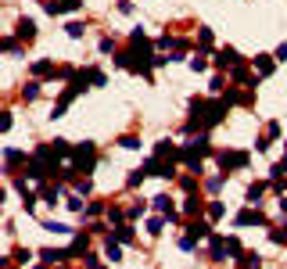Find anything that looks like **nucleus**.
Listing matches in <instances>:
<instances>
[{
    "label": "nucleus",
    "instance_id": "nucleus-1",
    "mask_svg": "<svg viewBox=\"0 0 287 269\" xmlns=\"http://www.w3.org/2000/svg\"><path fill=\"white\" fill-rule=\"evenodd\" d=\"M226 101H201V97H194L190 101V115L194 119L187 122V133H204V129H212V126H219L223 122V115H226Z\"/></svg>",
    "mask_w": 287,
    "mask_h": 269
},
{
    "label": "nucleus",
    "instance_id": "nucleus-2",
    "mask_svg": "<svg viewBox=\"0 0 287 269\" xmlns=\"http://www.w3.org/2000/svg\"><path fill=\"white\" fill-rule=\"evenodd\" d=\"M209 151H212V147H209V137H204V133H201V137H197L194 144H187V147H180V162H187V165H190L194 172H201V158H204V155H209Z\"/></svg>",
    "mask_w": 287,
    "mask_h": 269
},
{
    "label": "nucleus",
    "instance_id": "nucleus-3",
    "mask_svg": "<svg viewBox=\"0 0 287 269\" xmlns=\"http://www.w3.org/2000/svg\"><path fill=\"white\" fill-rule=\"evenodd\" d=\"M97 165V147L87 140L83 147H72V172H94Z\"/></svg>",
    "mask_w": 287,
    "mask_h": 269
},
{
    "label": "nucleus",
    "instance_id": "nucleus-4",
    "mask_svg": "<svg viewBox=\"0 0 287 269\" xmlns=\"http://www.w3.org/2000/svg\"><path fill=\"white\" fill-rule=\"evenodd\" d=\"M248 162H252L248 151H219V169H223V176L226 172H237V169H248Z\"/></svg>",
    "mask_w": 287,
    "mask_h": 269
},
{
    "label": "nucleus",
    "instance_id": "nucleus-5",
    "mask_svg": "<svg viewBox=\"0 0 287 269\" xmlns=\"http://www.w3.org/2000/svg\"><path fill=\"white\" fill-rule=\"evenodd\" d=\"M144 172H147V176H161V180H173V176H176V165H173V158L161 162V158L154 155V158L144 162Z\"/></svg>",
    "mask_w": 287,
    "mask_h": 269
},
{
    "label": "nucleus",
    "instance_id": "nucleus-6",
    "mask_svg": "<svg viewBox=\"0 0 287 269\" xmlns=\"http://www.w3.org/2000/svg\"><path fill=\"white\" fill-rule=\"evenodd\" d=\"M187 230H190V234L180 241V248H183V251H194V244H197L201 237H212V226H209V222H190Z\"/></svg>",
    "mask_w": 287,
    "mask_h": 269
},
{
    "label": "nucleus",
    "instance_id": "nucleus-7",
    "mask_svg": "<svg viewBox=\"0 0 287 269\" xmlns=\"http://www.w3.org/2000/svg\"><path fill=\"white\" fill-rule=\"evenodd\" d=\"M47 15H65V11H79L83 8V0H47Z\"/></svg>",
    "mask_w": 287,
    "mask_h": 269
},
{
    "label": "nucleus",
    "instance_id": "nucleus-8",
    "mask_svg": "<svg viewBox=\"0 0 287 269\" xmlns=\"http://www.w3.org/2000/svg\"><path fill=\"white\" fill-rule=\"evenodd\" d=\"M233 222H237V226H266V215H262V212H259V205H255V208H244Z\"/></svg>",
    "mask_w": 287,
    "mask_h": 269
},
{
    "label": "nucleus",
    "instance_id": "nucleus-9",
    "mask_svg": "<svg viewBox=\"0 0 287 269\" xmlns=\"http://www.w3.org/2000/svg\"><path fill=\"white\" fill-rule=\"evenodd\" d=\"M216 65H219V68H223V65L237 68V65H240V54H237L233 47H219V51H216Z\"/></svg>",
    "mask_w": 287,
    "mask_h": 269
},
{
    "label": "nucleus",
    "instance_id": "nucleus-10",
    "mask_svg": "<svg viewBox=\"0 0 287 269\" xmlns=\"http://www.w3.org/2000/svg\"><path fill=\"white\" fill-rule=\"evenodd\" d=\"M39 258H44L47 265H54V262H65V258H72V251H68V248H44V251H39Z\"/></svg>",
    "mask_w": 287,
    "mask_h": 269
},
{
    "label": "nucleus",
    "instance_id": "nucleus-11",
    "mask_svg": "<svg viewBox=\"0 0 287 269\" xmlns=\"http://www.w3.org/2000/svg\"><path fill=\"white\" fill-rule=\"evenodd\" d=\"M18 40H25V43L36 40V22H32V18H22V22H18Z\"/></svg>",
    "mask_w": 287,
    "mask_h": 269
},
{
    "label": "nucleus",
    "instance_id": "nucleus-12",
    "mask_svg": "<svg viewBox=\"0 0 287 269\" xmlns=\"http://www.w3.org/2000/svg\"><path fill=\"white\" fill-rule=\"evenodd\" d=\"M262 265V258L255 255V251H244L240 258H237V269H259Z\"/></svg>",
    "mask_w": 287,
    "mask_h": 269
},
{
    "label": "nucleus",
    "instance_id": "nucleus-13",
    "mask_svg": "<svg viewBox=\"0 0 287 269\" xmlns=\"http://www.w3.org/2000/svg\"><path fill=\"white\" fill-rule=\"evenodd\" d=\"M273 61H276V54H259V58H255L259 75H269V72H273Z\"/></svg>",
    "mask_w": 287,
    "mask_h": 269
},
{
    "label": "nucleus",
    "instance_id": "nucleus-14",
    "mask_svg": "<svg viewBox=\"0 0 287 269\" xmlns=\"http://www.w3.org/2000/svg\"><path fill=\"white\" fill-rule=\"evenodd\" d=\"M262 194H266V183H252L244 198H248V205H262Z\"/></svg>",
    "mask_w": 287,
    "mask_h": 269
},
{
    "label": "nucleus",
    "instance_id": "nucleus-15",
    "mask_svg": "<svg viewBox=\"0 0 287 269\" xmlns=\"http://www.w3.org/2000/svg\"><path fill=\"white\" fill-rule=\"evenodd\" d=\"M58 198H61V187H58V183L44 187V201H47V205H58Z\"/></svg>",
    "mask_w": 287,
    "mask_h": 269
},
{
    "label": "nucleus",
    "instance_id": "nucleus-16",
    "mask_svg": "<svg viewBox=\"0 0 287 269\" xmlns=\"http://www.w3.org/2000/svg\"><path fill=\"white\" fill-rule=\"evenodd\" d=\"M115 241L118 244H130L133 241V226H115Z\"/></svg>",
    "mask_w": 287,
    "mask_h": 269
},
{
    "label": "nucleus",
    "instance_id": "nucleus-17",
    "mask_svg": "<svg viewBox=\"0 0 287 269\" xmlns=\"http://www.w3.org/2000/svg\"><path fill=\"white\" fill-rule=\"evenodd\" d=\"M65 32L72 36V40H83V32H87V25H83V22H68V25H65Z\"/></svg>",
    "mask_w": 287,
    "mask_h": 269
},
{
    "label": "nucleus",
    "instance_id": "nucleus-18",
    "mask_svg": "<svg viewBox=\"0 0 287 269\" xmlns=\"http://www.w3.org/2000/svg\"><path fill=\"white\" fill-rule=\"evenodd\" d=\"M104 255H108L111 262H118V258H122V248H118V241H111V237H108V244H104Z\"/></svg>",
    "mask_w": 287,
    "mask_h": 269
},
{
    "label": "nucleus",
    "instance_id": "nucleus-19",
    "mask_svg": "<svg viewBox=\"0 0 287 269\" xmlns=\"http://www.w3.org/2000/svg\"><path fill=\"white\" fill-rule=\"evenodd\" d=\"M32 75H36V79H39V75H54V65L51 61H36L32 65Z\"/></svg>",
    "mask_w": 287,
    "mask_h": 269
},
{
    "label": "nucleus",
    "instance_id": "nucleus-20",
    "mask_svg": "<svg viewBox=\"0 0 287 269\" xmlns=\"http://www.w3.org/2000/svg\"><path fill=\"white\" fill-rule=\"evenodd\" d=\"M22 97H25V101H36V97H39V83H36V79L25 83V86H22Z\"/></svg>",
    "mask_w": 287,
    "mask_h": 269
},
{
    "label": "nucleus",
    "instance_id": "nucleus-21",
    "mask_svg": "<svg viewBox=\"0 0 287 269\" xmlns=\"http://www.w3.org/2000/svg\"><path fill=\"white\" fill-rule=\"evenodd\" d=\"M44 230H51V234H72V230H68L65 222H58V219H47V222H44Z\"/></svg>",
    "mask_w": 287,
    "mask_h": 269
},
{
    "label": "nucleus",
    "instance_id": "nucleus-22",
    "mask_svg": "<svg viewBox=\"0 0 287 269\" xmlns=\"http://www.w3.org/2000/svg\"><path fill=\"white\" fill-rule=\"evenodd\" d=\"M151 201H154V208H158V212H166V215L173 212V201H169L166 194H158V198H151Z\"/></svg>",
    "mask_w": 287,
    "mask_h": 269
},
{
    "label": "nucleus",
    "instance_id": "nucleus-23",
    "mask_svg": "<svg viewBox=\"0 0 287 269\" xmlns=\"http://www.w3.org/2000/svg\"><path fill=\"white\" fill-rule=\"evenodd\" d=\"M233 79H237V83H248V86H255V83H252V75H248V68H244V65H237V68H233Z\"/></svg>",
    "mask_w": 287,
    "mask_h": 269
},
{
    "label": "nucleus",
    "instance_id": "nucleus-24",
    "mask_svg": "<svg viewBox=\"0 0 287 269\" xmlns=\"http://www.w3.org/2000/svg\"><path fill=\"white\" fill-rule=\"evenodd\" d=\"M197 43H201V51H209L212 47V29H201L197 32Z\"/></svg>",
    "mask_w": 287,
    "mask_h": 269
},
{
    "label": "nucleus",
    "instance_id": "nucleus-25",
    "mask_svg": "<svg viewBox=\"0 0 287 269\" xmlns=\"http://www.w3.org/2000/svg\"><path fill=\"white\" fill-rule=\"evenodd\" d=\"M183 212H187V215H194V212H201V201H197V198L190 194V198L183 201Z\"/></svg>",
    "mask_w": 287,
    "mask_h": 269
},
{
    "label": "nucleus",
    "instance_id": "nucleus-26",
    "mask_svg": "<svg viewBox=\"0 0 287 269\" xmlns=\"http://www.w3.org/2000/svg\"><path fill=\"white\" fill-rule=\"evenodd\" d=\"M226 255H237V258L244 255V251H240V241H237V237H226Z\"/></svg>",
    "mask_w": 287,
    "mask_h": 269
},
{
    "label": "nucleus",
    "instance_id": "nucleus-27",
    "mask_svg": "<svg viewBox=\"0 0 287 269\" xmlns=\"http://www.w3.org/2000/svg\"><path fill=\"white\" fill-rule=\"evenodd\" d=\"M18 158H22V151H15V147H8V151H4V162H8V169H11Z\"/></svg>",
    "mask_w": 287,
    "mask_h": 269
},
{
    "label": "nucleus",
    "instance_id": "nucleus-28",
    "mask_svg": "<svg viewBox=\"0 0 287 269\" xmlns=\"http://www.w3.org/2000/svg\"><path fill=\"white\" fill-rule=\"evenodd\" d=\"M4 51H8V54H18V51H22L15 36H4Z\"/></svg>",
    "mask_w": 287,
    "mask_h": 269
},
{
    "label": "nucleus",
    "instance_id": "nucleus-29",
    "mask_svg": "<svg viewBox=\"0 0 287 269\" xmlns=\"http://www.w3.org/2000/svg\"><path fill=\"white\" fill-rule=\"evenodd\" d=\"M190 68H194V72H204V68H209V61H204L201 54H194V58H190Z\"/></svg>",
    "mask_w": 287,
    "mask_h": 269
},
{
    "label": "nucleus",
    "instance_id": "nucleus-30",
    "mask_svg": "<svg viewBox=\"0 0 287 269\" xmlns=\"http://www.w3.org/2000/svg\"><path fill=\"white\" fill-rule=\"evenodd\" d=\"M108 219H111V222H122V219H126V212H122L118 205H111V208H108Z\"/></svg>",
    "mask_w": 287,
    "mask_h": 269
},
{
    "label": "nucleus",
    "instance_id": "nucleus-31",
    "mask_svg": "<svg viewBox=\"0 0 287 269\" xmlns=\"http://www.w3.org/2000/svg\"><path fill=\"white\" fill-rule=\"evenodd\" d=\"M144 176H147V172H144V169H137V172H130V180H126V183H130V187H140V183H144Z\"/></svg>",
    "mask_w": 287,
    "mask_h": 269
},
{
    "label": "nucleus",
    "instance_id": "nucleus-32",
    "mask_svg": "<svg viewBox=\"0 0 287 269\" xmlns=\"http://www.w3.org/2000/svg\"><path fill=\"white\" fill-rule=\"evenodd\" d=\"M161 226H166V219H151V222H147V234L158 237V234H161Z\"/></svg>",
    "mask_w": 287,
    "mask_h": 269
},
{
    "label": "nucleus",
    "instance_id": "nucleus-33",
    "mask_svg": "<svg viewBox=\"0 0 287 269\" xmlns=\"http://www.w3.org/2000/svg\"><path fill=\"white\" fill-rule=\"evenodd\" d=\"M68 251H72V255H83V251H87V237H75V244H72Z\"/></svg>",
    "mask_w": 287,
    "mask_h": 269
},
{
    "label": "nucleus",
    "instance_id": "nucleus-34",
    "mask_svg": "<svg viewBox=\"0 0 287 269\" xmlns=\"http://www.w3.org/2000/svg\"><path fill=\"white\" fill-rule=\"evenodd\" d=\"M72 187H75V194H90V180H75Z\"/></svg>",
    "mask_w": 287,
    "mask_h": 269
},
{
    "label": "nucleus",
    "instance_id": "nucleus-35",
    "mask_svg": "<svg viewBox=\"0 0 287 269\" xmlns=\"http://www.w3.org/2000/svg\"><path fill=\"white\" fill-rule=\"evenodd\" d=\"M118 144H122V147H130V151H137V147H140V140H137V137H122Z\"/></svg>",
    "mask_w": 287,
    "mask_h": 269
},
{
    "label": "nucleus",
    "instance_id": "nucleus-36",
    "mask_svg": "<svg viewBox=\"0 0 287 269\" xmlns=\"http://www.w3.org/2000/svg\"><path fill=\"white\" fill-rule=\"evenodd\" d=\"M68 208H72V212H83V201H79V194H68Z\"/></svg>",
    "mask_w": 287,
    "mask_h": 269
},
{
    "label": "nucleus",
    "instance_id": "nucleus-37",
    "mask_svg": "<svg viewBox=\"0 0 287 269\" xmlns=\"http://www.w3.org/2000/svg\"><path fill=\"white\" fill-rule=\"evenodd\" d=\"M115 51V40H111V36H104V40H101V54H111Z\"/></svg>",
    "mask_w": 287,
    "mask_h": 269
},
{
    "label": "nucleus",
    "instance_id": "nucleus-38",
    "mask_svg": "<svg viewBox=\"0 0 287 269\" xmlns=\"http://www.w3.org/2000/svg\"><path fill=\"white\" fill-rule=\"evenodd\" d=\"M269 144H273V140H269V137H266V133H262V137H259V140H255V151H269Z\"/></svg>",
    "mask_w": 287,
    "mask_h": 269
},
{
    "label": "nucleus",
    "instance_id": "nucleus-39",
    "mask_svg": "<svg viewBox=\"0 0 287 269\" xmlns=\"http://www.w3.org/2000/svg\"><path fill=\"white\" fill-rule=\"evenodd\" d=\"M101 212H104L101 201H90V205H87V215H101Z\"/></svg>",
    "mask_w": 287,
    "mask_h": 269
},
{
    "label": "nucleus",
    "instance_id": "nucleus-40",
    "mask_svg": "<svg viewBox=\"0 0 287 269\" xmlns=\"http://www.w3.org/2000/svg\"><path fill=\"white\" fill-rule=\"evenodd\" d=\"M144 212H147V205H144V201H140V205H133V208H130V219H140V215H144Z\"/></svg>",
    "mask_w": 287,
    "mask_h": 269
},
{
    "label": "nucleus",
    "instance_id": "nucleus-41",
    "mask_svg": "<svg viewBox=\"0 0 287 269\" xmlns=\"http://www.w3.org/2000/svg\"><path fill=\"white\" fill-rule=\"evenodd\" d=\"M219 215H223V205L212 201V205H209V219H219Z\"/></svg>",
    "mask_w": 287,
    "mask_h": 269
},
{
    "label": "nucleus",
    "instance_id": "nucleus-42",
    "mask_svg": "<svg viewBox=\"0 0 287 269\" xmlns=\"http://www.w3.org/2000/svg\"><path fill=\"white\" fill-rule=\"evenodd\" d=\"M15 258H18V262H22V265H25V262H29V258H32V251H29V248H18V251H15Z\"/></svg>",
    "mask_w": 287,
    "mask_h": 269
},
{
    "label": "nucleus",
    "instance_id": "nucleus-43",
    "mask_svg": "<svg viewBox=\"0 0 287 269\" xmlns=\"http://www.w3.org/2000/svg\"><path fill=\"white\" fill-rule=\"evenodd\" d=\"M204 187H209V190H212V194H216V190L223 187V176H212V180H209V183H204Z\"/></svg>",
    "mask_w": 287,
    "mask_h": 269
},
{
    "label": "nucleus",
    "instance_id": "nucleus-44",
    "mask_svg": "<svg viewBox=\"0 0 287 269\" xmlns=\"http://www.w3.org/2000/svg\"><path fill=\"white\" fill-rule=\"evenodd\" d=\"M266 137H269V140H276V137H280V126H276V122H269V126H266Z\"/></svg>",
    "mask_w": 287,
    "mask_h": 269
},
{
    "label": "nucleus",
    "instance_id": "nucleus-45",
    "mask_svg": "<svg viewBox=\"0 0 287 269\" xmlns=\"http://www.w3.org/2000/svg\"><path fill=\"white\" fill-rule=\"evenodd\" d=\"M180 187H183V190H194V187H197V180H194V176H183V180H180Z\"/></svg>",
    "mask_w": 287,
    "mask_h": 269
},
{
    "label": "nucleus",
    "instance_id": "nucleus-46",
    "mask_svg": "<svg viewBox=\"0 0 287 269\" xmlns=\"http://www.w3.org/2000/svg\"><path fill=\"white\" fill-rule=\"evenodd\" d=\"M276 61H287V43H280V47H276Z\"/></svg>",
    "mask_w": 287,
    "mask_h": 269
},
{
    "label": "nucleus",
    "instance_id": "nucleus-47",
    "mask_svg": "<svg viewBox=\"0 0 287 269\" xmlns=\"http://www.w3.org/2000/svg\"><path fill=\"white\" fill-rule=\"evenodd\" d=\"M39 269H47V265H39Z\"/></svg>",
    "mask_w": 287,
    "mask_h": 269
}]
</instances>
